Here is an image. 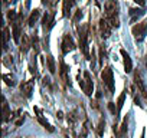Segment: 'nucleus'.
Instances as JSON below:
<instances>
[{
    "instance_id": "nucleus-28",
    "label": "nucleus",
    "mask_w": 147,
    "mask_h": 138,
    "mask_svg": "<svg viewBox=\"0 0 147 138\" xmlns=\"http://www.w3.org/2000/svg\"><path fill=\"white\" fill-rule=\"evenodd\" d=\"M7 16H9V19H10V20H13V19L16 17V13H15L13 10H10V12L7 13Z\"/></svg>"
},
{
    "instance_id": "nucleus-31",
    "label": "nucleus",
    "mask_w": 147,
    "mask_h": 138,
    "mask_svg": "<svg viewBox=\"0 0 147 138\" xmlns=\"http://www.w3.org/2000/svg\"><path fill=\"white\" fill-rule=\"evenodd\" d=\"M141 138H144V134H143V135H141Z\"/></svg>"
},
{
    "instance_id": "nucleus-26",
    "label": "nucleus",
    "mask_w": 147,
    "mask_h": 138,
    "mask_svg": "<svg viewBox=\"0 0 147 138\" xmlns=\"http://www.w3.org/2000/svg\"><path fill=\"white\" fill-rule=\"evenodd\" d=\"M108 109H110L114 115H115V114H118V112L115 111V107H114V104H113V102H110V104H108Z\"/></svg>"
},
{
    "instance_id": "nucleus-13",
    "label": "nucleus",
    "mask_w": 147,
    "mask_h": 138,
    "mask_svg": "<svg viewBox=\"0 0 147 138\" xmlns=\"http://www.w3.org/2000/svg\"><path fill=\"white\" fill-rule=\"evenodd\" d=\"M12 35H13V40L15 42H19V39H20V26H19V23H13V32H12Z\"/></svg>"
},
{
    "instance_id": "nucleus-3",
    "label": "nucleus",
    "mask_w": 147,
    "mask_h": 138,
    "mask_svg": "<svg viewBox=\"0 0 147 138\" xmlns=\"http://www.w3.org/2000/svg\"><path fill=\"white\" fill-rule=\"evenodd\" d=\"M133 35H134V39L137 42H141L146 36V32H147V22H140L137 25L133 26Z\"/></svg>"
},
{
    "instance_id": "nucleus-16",
    "label": "nucleus",
    "mask_w": 147,
    "mask_h": 138,
    "mask_svg": "<svg viewBox=\"0 0 147 138\" xmlns=\"http://www.w3.org/2000/svg\"><path fill=\"white\" fill-rule=\"evenodd\" d=\"M9 115H10V112H9V105H7L6 101L3 99V121H7V119H9Z\"/></svg>"
},
{
    "instance_id": "nucleus-30",
    "label": "nucleus",
    "mask_w": 147,
    "mask_h": 138,
    "mask_svg": "<svg viewBox=\"0 0 147 138\" xmlns=\"http://www.w3.org/2000/svg\"><path fill=\"white\" fill-rule=\"evenodd\" d=\"M48 2H49V0H42V3H43V5H48Z\"/></svg>"
},
{
    "instance_id": "nucleus-8",
    "label": "nucleus",
    "mask_w": 147,
    "mask_h": 138,
    "mask_svg": "<svg viewBox=\"0 0 147 138\" xmlns=\"http://www.w3.org/2000/svg\"><path fill=\"white\" fill-rule=\"evenodd\" d=\"M121 56H123V60H124V71L125 72H131L133 71V62H131L130 55L124 49H121Z\"/></svg>"
},
{
    "instance_id": "nucleus-27",
    "label": "nucleus",
    "mask_w": 147,
    "mask_h": 138,
    "mask_svg": "<svg viewBox=\"0 0 147 138\" xmlns=\"http://www.w3.org/2000/svg\"><path fill=\"white\" fill-rule=\"evenodd\" d=\"M82 17V12L81 10H77V13H75V17H74V20H80Z\"/></svg>"
},
{
    "instance_id": "nucleus-17",
    "label": "nucleus",
    "mask_w": 147,
    "mask_h": 138,
    "mask_svg": "<svg viewBox=\"0 0 147 138\" xmlns=\"http://www.w3.org/2000/svg\"><path fill=\"white\" fill-rule=\"evenodd\" d=\"M29 39H28V36H23V40H22V48H20V50L25 53V52H28V49H29Z\"/></svg>"
},
{
    "instance_id": "nucleus-19",
    "label": "nucleus",
    "mask_w": 147,
    "mask_h": 138,
    "mask_svg": "<svg viewBox=\"0 0 147 138\" xmlns=\"http://www.w3.org/2000/svg\"><path fill=\"white\" fill-rule=\"evenodd\" d=\"M144 12H143V9H131L130 10V15L133 16V20H136V16L138 15V16H141Z\"/></svg>"
},
{
    "instance_id": "nucleus-5",
    "label": "nucleus",
    "mask_w": 147,
    "mask_h": 138,
    "mask_svg": "<svg viewBox=\"0 0 147 138\" xmlns=\"http://www.w3.org/2000/svg\"><path fill=\"white\" fill-rule=\"evenodd\" d=\"M80 85H81V88L84 89V92L90 96L91 94H92V79H91V75H90V72L88 71H85L84 72V81H80Z\"/></svg>"
},
{
    "instance_id": "nucleus-15",
    "label": "nucleus",
    "mask_w": 147,
    "mask_h": 138,
    "mask_svg": "<svg viewBox=\"0 0 147 138\" xmlns=\"http://www.w3.org/2000/svg\"><path fill=\"white\" fill-rule=\"evenodd\" d=\"M22 91L25 92L26 96H30V92H32V82H29V84H22Z\"/></svg>"
},
{
    "instance_id": "nucleus-21",
    "label": "nucleus",
    "mask_w": 147,
    "mask_h": 138,
    "mask_svg": "<svg viewBox=\"0 0 147 138\" xmlns=\"http://www.w3.org/2000/svg\"><path fill=\"white\" fill-rule=\"evenodd\" d=\"M7 39H9V29L6 27L5 30H3V48L6 49L7 46H6V43H7Z\"/></svg>"
},
{
    "instance_id": "nucleus-10",
    "label": "nucleus",
    "mask_w": 147,
    "mask_h": 138,
    "mask_svg": "<svg viewBox=\"0 0 147 138\" xmlns=\"http://www.w3.org/2000/svg\"><path fill=\"white\" fill-rule=\"evenodd\" d=\"M52 25H53V15H45V17H43V27H45V30H49L51 27H52Z\"/></svg>"
},
{
    "instance_id": "nucleus-24",
    "label": "nucleus",
    "mask_w": 147,
    "mask_h": 138,
    "mask_svg": "<svg viewBox=\"0 0 147 138\" xmlns=\"http://www.w3.org/2000/svg\"><path fill=\"white\" fill-rule=\"evenodd\" d=\"M104 125H105V122H104V119H100V124H98V135H102V132H104Z\"/></svg>"
},
{
    "instance_id": "nucleus-1",
    "label": "nucleus",
    "mask_w": 147,
    "mask_h": 138,
    "mask_svg": "<svg viewBox=\"0 0 147 138\" xmlns=\"http://www.w3.org/2000/svg\"><path fill=\"white\" fill-rule=\"evenodd\" d=\"M105 15H107L108 22L111 23L113 27H118L120 26V20H118V3H117V0H107V3H105Z\"/></svg>"
},
{
    "instance_id": "nucleus-11",
    "label": "nucleus",
    "mask_w": 147,
    "mask_h": 138,
    "mask_svg": "<svg viewBox=\"0 0 147 138\" xmlns=\"http://www.w3.org/2000/svg\"><path fill=\"white\" fill-rule=\"evenodd\" d=\"M74 2H75V0H63V16L65 17L69 16V10H71Z\"/></svg>"
},
{
    "instance_id": "nucleus-4",
    "label": "nucleus",
    "mask_w": 147,
    "mask_h": 138,
    "mask_svg": "<svg viewBox=\"0 0 147 138\" xmlns=\"http://www.w3.org/2000/svg\"><path fill=\"white\" fill-rule=\"evenodd\" d=\"M80 42H81V49H82L85 58L90 59V53H88V26H84L82 29H80Z\"/></svg>"
},
{
    "instance_id": "nucleus-20",
    "label": "nucleus",
    "mask_w": 147,
    "mask_h": 138,
    "mask_svg": "<svg viewBox=\"0 0 147 138\" xmlns=\"http://www.w3.org/2000/svg\"><path fill=\"white\" fill-rule=\"evenodd\" d=\"M127 124H128V117H125V118L123 119V124H121V132H120V135H124V134H125V131H127Z\"/></svg>"
},
{
    "instance_id": "nucleus-9",
    "label": "nucleus",
    "mask_w": 147,
    "mask_h": 138,
    "mask_svg": "<svg viewBox=\"0 0 147 138\" xmlns=\"http://www.w3.org/2000/svg\"><path fill=\"white\" fill-rule=\"evenodd\" d=\"M134 81H136V85L140 88V92L147 98V92H146V88H144V84H143V81H141V75H140V72H138V71L134 74Z\"/></svg>"
},
{
    "instance_id": "nucleus-2",
    "label": "nucleus",
    "mask_w": 147,
    "mask_h": 138,
    "mask_svg": "<svg viewBox=\"0 0 147 138\" xmlns=\"http://www.w3.org/2000/svg\"><path fill=\"white\" fill-rule=\"evenodd\" d=\"M101 78L102 82L107 85V88L110 89V92H114V76H113V69L110 66L104 68L102 72H101Z\"/></svg>"
},
{
    "instance_id": "nucleus-18",
    "label": "nucleus",
    "mask_w": 147,
    "mask_h": 138,
    "mask_svg": "<svg viewBox=\"0 0 147 138\" xmlns=\"http://www.w3.org/2000/svg\"><path fill=\"white\" fill-rule=\"evenodd\" d=\"M124 98H125V94L123 92V94L120 95L118 101H117V112H120V111H121V108H123V105H124Z\"/></svg>"
},
{
    "instance_id": "nucleus-23",
    "label": "nucleus",
    "mask_w": 147,
    "mask_h": 138,
    "mask_svg": "<svg viewBox=\"0 0 147 138\" xmlns=\"http://www.w3.org/2000/svg\"><path fill=\"white\" fill-rule=\"evenodd\" d=\"M66 69H68L66 65H65L63 62H61V76H62L65 81H66Z\"/></svg>"
},
{
    "instance_id": "nucleus-25",
    "label": "nucleus",
    "mask_w": 147,
    "mask_h": 138,
    "mask_svg": "<svg viewBox=\"0 0 147 138\" xmlns=\"http://www.w3.org/2000/svg\"><path fill=\"white\" fill-rule=\"evenodd\" d=\"M3 79L6 81L7 85H15V82L12 81V76H10V75H3Z\"/></svg>"
},
{
    "instance_id": "nucleus-7",
    "label": "nucleus",
    "mask_w": 147,
    "mask_h": 138,
    "mask_svg": "<svg viewBox=\"0 0 147 138\" xmlns=\"http://www.w3.org/2000/svg\"><path fill=\"white\" fill-rule=\"evenodd\" d=\"M111 23L107 20V19H101L100 20V32H101V36L102 38H108L111 35Z\"/></svg>"
},
{
    "instance_id": "nucleus-14",
    "label": "nucleus",
    "mask_w": 147,
    "mask_h": 138,
    "mask_svg": "<svg viewBox=\"0 0 147 138\" xmlns=\"http://www.w3.org/2000/svg\"><path fill=\"white\" fill-rule=\"evenodd\" d=\"M46 62H48V69H49V72L51 74H55V59H53V56H51V55H48L46 56Z\"/></svg>"
},
{
    "instance_id": "nucleus-29",
    "label": "nucleus",
    "mask_w": 147,
    "mask_h": 138,
    "mask_svg": "<svg viewBox=\"0 0 147 138\" xmlns=\"http://www.w3.org/2000/svg\"><path fill=\"white\" fill-rule=\"evenodd\" d=\"M134 2H136L137 5H140V6H143V5L146 3V0H134Z\"/></svg>"
},
{
    "instance_id": "nucleus-22",
    "label": "nucleus",
    "mask_w": 147,
    "mask_h": 138,
    "mask_svg": "<svg viewBox=\"0 0 147 138\" xmlns=\"http://www.w3.org/2000/svg\"><path fill=\"white\" fill-rule=\"evenodd\" d=\"M38 119H39V122H40V124H42V125H43V127H45V128H46L48 131H51V132L53 131V128H52V127H51V125H49V124H48V122H46V121H45V119H43L42 117H39Z\"/></svg>"
},
{
    "instance_id": "nucleus-6",
    "label": "nucleus",
    "mask_w": 147,
    "mask_h": 138,
    "mask_svg": "<svg viewBox=\"0 0 147 138\" xmlns=\"http://www.w3.org/2000/svg\"><path fill=\"white\" fill-rule=\"evenodd\" d=\"M74 49H75V43H74L72 38L69 35H65L63 39H62V52L63 53H68V52H71Z\"/></svg>"
},
{
    "instance_id": "nucleus-12",
    "label": "nucleus",
    "mask_w": 147,
    "mask_h": 138,
    "mask_svg": "<svg viewBox=\"0 0 147 138\" xmlns=\"http://www.w3.org/2000/svg\"><path fill=\"white\" fill-rule=\"evenodd\" d=\"M39 16H40V10L39 9H35L33 12H32V15H30V17H29V26H33L35 25V22L39 19Z\"/></svg>"
}]
</instances>
